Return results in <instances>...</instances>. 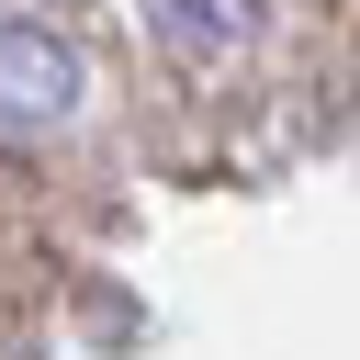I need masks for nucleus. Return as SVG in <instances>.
Returning <instances> with one entry per match:
<instances>
[{
  "mask_svg": "<svg viewBox=\"0 0 360 360\" xmlns=\"http://www.w3.org/2000/svg\"><path fill=\"white\" fill-rule=\"evenodd\" d=\"M169 11H180L202 45H248V34L270 22V0H169Z\"/></svg>",
  "mask_w": 360,
  "mask_h": 360,
  "instance_id": "obj_2",
  "label": "nucleus"
},
{
  "mask_svg": "<svg viewBox=\"0 0 360 360\" xmlns=\"http://www.w3.org/2000/svg\"><path fill=\"white\" fill-rule=\"evenodd\" d=\"M79 112V45L56 22H0V146Z\"/></svg>",
  "mask_w": 360,
  "mask_h": 360,
  "instance_id": "obj_1",
  "label": "nucleus"
}]
</instances>
